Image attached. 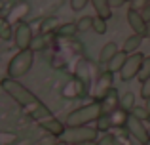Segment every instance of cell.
Returning <instances> with one entry per match:
<instances>
[{"mask_svg": "<svg viewBox=\"0 0 150 145\" xmlns=\"http://www.w3.org/2000/svg\"><path fill=\"white\" fill-rule=\"evenodd\" d=\"M118 52H120V48H118V44H116V42H112V40H110V42H106V44L101 48V52H99V63L106 67V65H108L110 61H112V57L116 56Z\"/></svg>", "mask_w": 150, "mask_h": 145, "instance_id": "cell-13", "label": "cell"}, {"mask_svg": "<svg viewBox=\"0 0 150 145\" xmlns=\"http://www.w3.org/2000/svg\"><path fill=\"white\" fill-rule=\"evenodd\" d=\"M88 4H89V0H70V8L74 11H82Z\"/></svg>", "mask_w": 150, "mask_h": 145, "instance_id": "cell-29", "label": "cell"}, {"mask_svg": "<svg viewBox=\"0 0 150 145\" xmlns=\"http://www.w3.org/2000/svg\"><path fill=\"white\" fill-rule=\"evenodd\" d=\"M139 11H141V15H143V19H144V21L150 23V0H146V2L143 4V8H141Z\"/></svg>", "mask_w": 150, "mask_h": 145, "instance_id": "cell-30", "label": "cell"}, {"mask_svg": "<svg viewBox=\"0 0 150 145\" xmlns=\"http://www.w3.org/2000/svg\"><path fill=\"white\" fill-rule=\"evenodd\" d=\"M141 97H143L144 101L150 97V76L146 78V80L141 82Z\"/></svg>", "mask_w": 150, "mask_h": 145, "instance_id": "cell-28", "label": "cell"}, {"mask_svg": "<svg viewBox=\"0 0 150 145\" xmlns=\"http://www.w3.org/2000/svg\"><path fill=\"white\" fill-rule=\"evenodd\" d=\"M103 115V105L99 99H91V103L80 105L78 109L70 111L65 119V124L69 128L74 126H89L91 122H97V119Z\"/></svg>", "mask_w": 150, "mask_h": 145, "instance_id": "cell-2", "label": "cell"}, {"mask_svg": "<svg viewBox=\"0 0 150 145\" xmlns=\"http://www.w3.org/2000/svg\"><path fill=\"white\" fill-rule=\"evenodd\" d=\"M127 23H129V27L133 29V33L135 34H141V36H146V29H148V23L143 19V15H141V11L139 10H135V8H129L127 10Z\"/></svg>", "mask_w": 150, "mask_h": 145, "instance_id": "cell-8", "label": "cell"}, {"mask_svg": "<svg viewBox=\"0 0 150 145\" xmlns=\"http://www.w3.org/2000/svg\"><path fill=\"white\" fill-rule=\"evenodd\" d=\"M48 46H50L48 34H42V33H40V34H34V36H33V40H30V46H29V48L33 50L34 54H36V52H44Z\"/></svg>", "mask_w": 150, "mask_h": 145, "instance_id": "cell-17", "label": "cell"}, {"mask_svg": "<svg viewBox=\"0 0 150 145\" xmlns=\"http://www.w3.org/2000/svg\"><path fill=\"white\" fill-rule=\"evenodd\" d=\"M55 141H57V138H53V136H46V138L44 139H42V141L40 143H38V145H55Z\"/></svg>", "mask_w": 150, "mask_h": 145, "instance_id": "cell-31", "label": "cell"}, {"mask_svg": "<svg viewBox=\"0 0 150 145\" xmlns=\"http://www.w3.org/2000/svg\"><path fill=\"white\" fill-rule=\"evenodd\" d=\"M99 101L103 105V115H112L114 111L120 109V94H118L114 88H110Z\"/></svg>", "mask_w": 150, "mask_h": 145, "instance_id": "cell-10", "label": "cell"}, {"mask_svg": "<svg viewBox=\"0 0 150 145\" xmlns=\"http://www.w3.org/2000/svg\"><path fill=\"white\" fill-rule=\"evenodd\" d=\"M76 27H78V33H86V31H89L93 27V17H91V15H84V17H80L76 21Z\"/></svg>", "mask_w": 150, "mask_h": 145, "instance_id": "cell-24", "label": "cell"}, {"mask_svg": "<svg viewBox=\"0 0 150 145\" xmlns=\"http://www.w3.org/2000/svg\"><path fill=\"white\" fill-rule=\"evenodd\" d=\"M106 21H108V19L101 17V15H93V27H91V31H95L97 34H105L106 33Z\"/></svg>", "mask_w": 150, "mask_h": 145, "instance_id": "cell-23", "label": "cell"}, {"mask_svg": "<svg viewBox=\"0 0 150 145\" xmlns=\"http://www.w3.org/2000/svg\"><path fill=\"white\" fill-rule=\"evenodd\" d=\"M112 74L114 73H110V71H105V73L99 74L97 84H95V97H97V99H101V97L112 88Z\"/></svg>", "mask_w": 150, "mask_h": 145, "instance_id": "cell-12", "label": "cell"}, {"mask_svg": "<svg viewBox=\"0 0 150 145\" xmlns=\"http://www.w3.org/2000/svg\"><path fill=\"white\" fill-rule=\"evenodd\" d=\"M110 2V8H116V6H122V4H125V0H108Z\"/></svg>", "mask_w": 150, "mask_h": 145, "instance_id": "cell-32", "label": "cell"}, {"mask_svg": "<svg viewBox=\"0 0 150 145\" xmlns=\"http://www.w3.org/2000/svg\"><path fill=\"white\" fill-rule=\"evenodd\" d=\"M53 34H55L57 38L72 40V38L78 34V27H76V23H63V25H59V27H57V31H55Z\"/></svg>", "mask_w": 150, "mask_h": 145, "instance_id": "cell-15", "label": "cell"}, {"mask_svg": "<svg viewBox=\"0 0 150 145\" xmlns=\"http://www.w3.org/2000/svg\"><path fill=\"white\" fill-rule=\"evenodd\" d=\"M0 38L2 40H11L13 38V27L10 25L6 17H0Z\"/></svg>", "mask_w": 150, "mask_h": 145, "instance_id": "cell-21", "label": "cell"}, {"mask_svg": "<svg viewBox=\"0 0 150 145\" xmlns=\"http://www.w3.org/2000/svg\"><path fill=\"white\" fill-rule=\"evenodd\" d=\"M88 94V86H86V82H82L80 78H74V80H70L69 84L65 86V90H63V96L65 97H82Z\"/></svg>", "mask_w": 150, "mask_h": 145, "instance_id": "cell-11", "label": "cell"}, {"mask_svg": "<svg viewBox=\"0 0 150 145\" xmlns=\"http://www.w3.org/2000/svg\"><path fill=\"white\" fill-rule=\"evenodd\" d=\"M124 130H125V134L131 138V141L135 145H148V141H150V130L144 126L143 120L135 119V116L129 115V113H127V119H125Z\"/></svg>", "mask_w": 150, "mask_h": 145, "instance_id": "cell-4", "label": "cell"}, {"mask_svg": "<svg viewBox=\"0 0 150 145\" xmlns=\"http://www.w3.org/2000/svg\"><path fill=\"white\" fill-rule=\"evenodd\" d=\"M0 86H2V90L11 97V99H15L19 105H21L23 111H25L27 115L30 116V119L38 120V124H40L42 120H48V119H51V116H53L50 109L46 107V105L42 103V101L38 99V97L34 96V94L30 92V90L27 88L25 84H21L19 80L6 76V78H2Z\"/></svg>", "mask_w": 150, "mask_h": 145, "instance_id": "cell-1", "label": "cell"}, {"mask_svg": "<svg viewBox=\"0 0 150 145\" xmlns=\"http://www.w3.org/2000/svg\"><path fill=\"white\" fill-rule=\"evenodd\" d=\"M148 130H150V128H148Z\"/></svg>", "mask_w": 150, "mask_h": 145, "instance_id": "cell-39", "label": "cell"}, {"mask_svg": "<svg viewBox=\"0 0 150 145\" xmlns=\"http://www.w3.org/2000/svg\"><path fill=\"white\" fill-rule=\"evenodd\" d=\"M129 115H133L135 119L143 120V122L150 119V115H148V111H146V107H144V105H135V107L131 109V113H129Z\"/></svg>", "mask_w": 150, "mask_h": 145, "instance_id": "cell-26", "label": "cell"}, {"mask_svg": "<svg viewBox=\"0 0 150 145\" xmlns=\"http://www.w3.org/2000/svg\"><path fill=\"white\" fill-rule=\"evenodd\" d=\"M143 59H144V56L139 54V52L127 56V59H125L124 67H122V71H120V80L122 82L133 80V78L139 74V69H141V65H143Z\"/></svg>", "mask_w": 150, "mask_h": 145, "instance_id": "cell-6", "label": "cell"}, {"mask_svg": "<svg viewBox=\"0 0 150 145\" xmlns=\"http://www.w3.org/2000/svg\"><path fill=\"white\" fill-rule=\"evenodd\" d=\"M144 107H146V111H148V115H150V97L144 101Z\"/></svg>", "mask_w": 150, "mask_h": 145, "instance_id": "cell-34", "label": "cell"}, {"mask_svg": "<svg viewBox=\"0 0 150 145\" xmlns=\"http://www.w3.org/2000/svg\"><path fill=\"white\" fill-rule=\"evenodd\" d=\"M141 44H143V36L133 33L131 36H127V38H125V42L122 44V52L127 54V56L137 54V52H139V46H141Z\"/></svg>", "mask_w": 150, "mask_h": 145, "instance_id": "cell-14", "label": "cell"}, {"mask_svg": "<svg viewBox=\"0 0 150 145\" xmlns=\"http://www.w3.org/2000/svg\"><path fill=\"white\" fill-rule=\"evenodd\" d=\"M40 128H42V130H46V134H50V136H53V138L61 139L63 136H65L67 124H65V120H59V119H55V116H51V119H48V120H42Z\"/></svg>", "mask_w": 150, "mask_h": 145, "instance_id": "cell-9", "label": "cell"}, {"mask_svg": "<svg viewBox=\"0 0 150 145\" xmlns=\"http://www.w3.org/2000/svg\"><path fill=\"white\" fill-rule=\"evenodd\" d=\"M125 2H131V0H125Z\"/></svg>", "mask_w": 150, "mask_h": 145, "instance_id": "cell-36", "label": "cell"}, {"mask_svg": "<svg viewBox=\"0 0 150 145\" xmlns=\"http://www.w3.org/2000/svg\"><path fill=\"white\" fill-rule=\"evenodd\" d=\"M33 36L34 34H33V29H30L29 23L21 21V23L15 25V29H13V42H15V46H17L19 50H27L29 48Z\"/></svg>", "mask_w": 150, "mask_h": 145, "instance_id": "cell-7", "label": "cell"}, {"mask_svg": "<svg viewBox=\"0 0 150 145\" xmlns=\"http://www.w3.org/2000/svg\"><path fill=\"white\" fill-rule=\"evenodd\" d=\"M148 145H150V141H148Z\"/></svg>", "mask_w": 150, "mask_h": 145, "instance_id": "cell-38", "label": "cell"}, {"mask_svg": "<svg viewBox=\"0 0 150 145\" xmlns=\"http://www.w3.org/2000/svg\"><path fill=\"white\" fill-rule=\"evenodd\" d=\"M125 59H127V54L118 52L116 56L112 57V61L106 65V71H110V73H120L122 67H124V63H125Z\"/></svg>", "mask_w": 150, "mask_h": 145, "instance_id": "cell-18", "label": "cell"}, {"mask_svg": "<svg viewBox=\"0 0 150 145\" xmlns=\"http://www.w3.org/2000/svg\"><path fill=\"white\" fill-rule=\"evenodd\" d=\"M91 6H93V10H95L97 15H101V17H105V19H110L112 8H110L108 0H91Z\"/></svg>", "mask_w": 150, "mask_h": 145, "instance_id": "cell-16", "label": "cell"}, {"mask_svg": "<svg viewBox=\"0 0 150 145\" xmlns=\"http://www.w3.org/2000/svg\"><path fill=\"white\" fill-rule=\"evenodd\" d=\"M74 145H97V141H82V143H74Z\"/></svg>", "mask_w": 150, "mask_h": 145, "instance_id": "cell-33", "label": "cell"}, {"mask_svg": "<svg viewBox=\"0 0 150 145\" xmlns=\"http://www.w3.org/2000/svg\"><path fill=\"white\" fill-rule=\"evenodd\" d=\"M59 27V19L57 17H46L40 23V33L42 34H53Z\"/></svg>", "mask_w": 150, "mask_h": 145, "instance_id": "cell-20", "label": "cell"}, {"mask_svg": "<svg viewBox=\"0 0 150 145\" xmlns=\"http://www.w3.org/2000/svg\"><path fill=\"white\" fill-rule=\"evenodd\" d=\"M97 134H99L97 128H91V126H74V128L67 126L65 136L61 139H65L69 145L82 143V141H97Z\"/></svg>", "mask_w": 150, "mask_h": 145, "instance_id": "cell-5", "label": "cell"}, {"mask_svg": "<svg viewBox=\"0 0 150 145\" xmlns=\"http://www.w3.org/2000/svg\"><path fill=\"white\" fill-rule=\"evenodd\" d=\"M97 145H118L116 141V136L110 134V132H106L105 136H101L99 139H97Z\"/></svg>", "mask_w": 150, "mask_h": 145, "instance_id": "cell-27", "label": "cell"}, {"mask_svg": "<svg viewBox=\"0 0 150 145\" xmlns=\"http://www.w3.org/2000/svg\"><path fill=\"white\" fill-rule=\"evenodd\" d=\"M112 126H114V124H112V119H110V115H101L99 119H97V122H95L97 132H103V134H106V132H108Z\"/></svg>", "mask_w": 150, "mask_h": 145, "instance_id": "cell-22", "label": "cell"}, {"mask_svg": "<svg viewBox=\"0 0 150 145\" xmlns=\"http://www.w3.org/2000/svg\"><path fill=\"white\" fill-rule=\"evenodd\" d=\"M148 76H150V56H144L143 65H141V69H139V74H137V78L143 82V80H146Z\"/></svg>", "mask_w": 150, "mask_h": 145, "instance_id": "cell-25", "label": "cell"}, {"mask_svg": "<svg viewBox=\"0 0 150 145\" xmlns=\"http://www.w3.org/2000/svg\"><path fill=\"white\" fill-rule=\"evenodd\" d=\"M135 107V94L133 92H125L120 96V109L124 113H131V109Z\"/></svg>", "mask_w": 150, "mask_h": 145, "instance_id": "cell-19", "label": "cell"}, {"mask_svg": "<svg viewBox=\"0 0 150 145\" xmlns=\"http://www.w3.org/2000/svg\"><path fill=\"white\" fill-rule=\"evenodd\" d=\"M55 145H69V143H67L65 139H57V141H55Z\"/></svg>", "mask_w": 150, "mask_h": 145, "instance_id": "cell-35", "label": "cell"}, {"mask_svg": "<svg viewBox=\"0 0 150 145\" xmlns=\"http://www.w3.org/2000/svg\"><path fill=\"white\" fill-rule=\"evenodd\" d=\"M34 65V52L30 48L27 50H19L13 57H11L10 65H8V76L19 80L21 76H25L27 73L33 69Z\"/></svg>", "mask_w": 150, "mask_h": 145, "instance_id": "cell-3", "label": "cell"}, {"mask_svg": "<svg viewBox=\"0 0 150 145\" xmlns=\"http://www.w3.org/2000/svg\"><path fill=\"white\" fill-rule=\"evenodd\" d=\"M148 40H150V36H148Z\"/></svg>", "mask_w": 150, "mask_h": 145, "instance_id": "cell-37", "label": "cell"}]
</instances>
